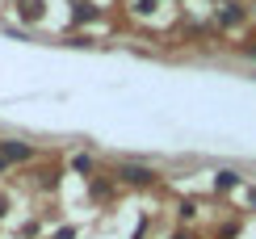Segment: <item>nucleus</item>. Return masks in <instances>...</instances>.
<instances>
[{
    "label": "nucleus",
    "instance_id": "6",
    "mask_svg": "<svg viewBox=\"0 0 256 239\" xmlns=\"http://www.w3.org/2000/svg\"><path fill=\"white\" fill-rule=\"evenodd\" d=\"M92 17H97V8H88V4H76V21H80V26H84V21H92Z\"/></svg>",
    "mask_w": 256,
    "mask_h": 239
},
{
    "label": "nucleus",
    "instance_id": "10",
    "mask_svg": "<svg viewBox=\"0 0 256 239\" xmlns=\"http://www.w3.org/2000/svg\"><path fill=\"white\" fill-rule=\"evenodd\" d=\"M4 168H8V160H4V156H0V172H4Z\"/></svg>",
    "mask_w": 256,
    "mask_h": 239
},
{
    "label": "nucleus",
    "instance_id": "3",
    "mask_svg": "<svg viewBox=\"0 0 256 239\" xmlns=\"http://www.w3.org/2000/svg\"><path fill=\"white\" fill-rule=\"evenodd\" d=\"M244 21V8L240 4H222L218 8V26H240Z\"/></svg>",
    "mask_w": 256,
    "mask_h": 239
},
{
    "label": "nucleus",
    "instance_id": "1",
    "mask_svg": "<svg viewBox=\"0 0 256 239\" xmlns=\"http://www.w3.org/2000/svg\"><path fill=\"white\" fill-rule=\"evenodd\" d=\"M0 156H4L8 164H26V160L34 156V147H30V143H17V138H0Z\"/></svg>",
    "mask_w": 256,
    "mask_h": 239
},
{
    "label": "nucleus",
    "instance_id": "11",
    "mask_svg": "<svg viewBox=\"0 0 256 239\" xmlns=\"http://www.w3.org/2000/svg\"><path fill=\"white\" fill-rule=\"evenodd\" d=\"M248 198H252V206H256V189H252V193H248Z\"/></svg>",
    "mask_w": 256,
    "mask_h": 239
},
{
    "label": "nucleus",
    "instance_id": "2",
    "mask_svg": "<svg viewBox=\"0 0 256 239\" xmlns=\"http://www.w3.org/2000/svg\"><path fill=\"white\" fill-rule=\"evenodd\" d=\"M118 176H122V180H130V184H152L156 172H152V168H138V164H122Z\"/></svg>",
    "mask_w": 256,
    "mask_h": 239
},
{
    "label": "nucleus",
    "instance_id": "8",
    "mask_svg": "<svg viewBox=\"0 0 256 239\" xmlns=\"http://www.w3.org/2000/svg\"><path fill=\"white\" fill-rule=\"evenodd\" d=\"M76 231H72V226H63V231H55V239H72Z\"/></svg>",
    "mask_w": 256,
    "mask_h": 239
},
{
    "label": "nucleus",
    "instance_id": "9",
    "mask_svg": "<svg viewBox=\"0 0 256 239\" xmlns=\"http://www.w3.org/2000/svg\"><path fill=\"white\" fill-rule=\"evenodd\" d=\"M8 210V198H4V193H0V214H4Z\"/></svg>",
    "mask_w": 256,
    "mask_h": 239
},
{
    "label": "nucleus",
    "instance_id": "5",
    "mask_svg": "<svg viewBox=\"0 0 256 239\" xmlns=\"http://www.w3.org/2000/svg\"><path fill=\"white\" fill-rule=\"evenodd\" d=\"M21 17L26 21H42V0H21Z\"/></svg>",
    "mask_w": 256,
    "mask_h": 239
},
{
    "label": "nucleus",
    "instance_id": "7",
    "mask_svg": "<svg viewBox=\"0 0 256 239\" xmlns=\"http://www.w3.org/2000/svg\"><path fill=\"white\" fill-rule=\"evenodd\" d=\"M152 4L156 0H134V13H152Z\"/></svg>",
    "mask_w": 256,
    "mask_h": 239
},
{
    "label": "nucleus",
    "instance_id": "4",
    "mask_svg": "<svg viewBox=\"0 0 256 239\" xmlns=\"http://www.w3.org/2000/svg\"><path fill=\"white\" fill-rule=\"evenodd\" d=\"M236 184H240V172H231V168H222L218 176H214V189H218V193H227V189H236Z\"/></svg>",
    "mask_w": 256,
    "mask_h": 239
},
{
    "label": "nucleus",
    "instance_id": "12",
    "mask_svg": "<svg viewBox=\"0 0 256 239\" xmlns=\"http://www.w3.org/2000/svg\"><path fill=\"white\" fill-rule=\"evenodd\" d=\"M176 239H189V235H185V231H180V235H176Z\"/></svg>",
    "mask_w": 256,
    "mask_h": 239
}]
</instances>
